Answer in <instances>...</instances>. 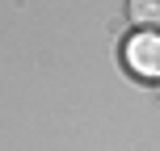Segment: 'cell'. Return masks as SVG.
I'll return each instance as SVG.
<instances>
[{"label":"cell","instance_id":"1","mask_svg":"<svg viewBox=\"0 0 160 151\" xmlns=\"http://www.w3.org/2000/svg\"><path fill=\"white\" fill-rule=\"evenodd\" d=\"M127 67L139 80H160V34H135L127 42Z\"/></svg>","mask_w":160,"mask_h":151},{"label":"cell","instance_id":"2","mask_svg":"<svg viewBox=\"0 0 160 151\" xmlns=\"http://www.w3.org/2000/svg\"><path fill=\"white\" fill-rule=\"evenodd\" d=\"M127 17L131 25H139V30H160V0H131L127 4Z\"/></svg>","mask_w":160,"mask_h":151}]
</instances>
